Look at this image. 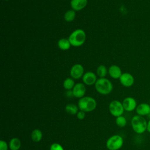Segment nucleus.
I'll use <instances>...</instances> for the list:
<instances>
[{
  "label": "nucleus",
  "mask_w": 150,
  "mask_h": 150,
  "mask_svg": "<svg viewBox=\"0 0 150 150\" xmlns=\"http://www.w3.org/2000/svg\"><path fill=\"white\" fill-rule=\"evenodd\" d=\"M31 139L33 142H40L43 137L42 132L39 129H35L32 131L31 133Z\"/></svg>",
  "instance_id": "nucleus-17"
},
{
  "label": "nucleus",
  "mask_w": 150,
  "mask_h": 150,
  "mask_svg": "<svg viewBox=\"0 0 150 150\" xmlns=\"http://www.w3.org/2000/svg\"><path fill=\"white\" fill-rule=\"evenodd\" d=\"M76 17V12L73 9L68 10L64 15V19L67 22H70L74 21Z\"/></svg>",
  "instance_id": "nucleus-20"
},
{
  "label": "nucleus",
  "mask_w": 150,
  "mask_h": 150,
  "mask_svg": "<svg viewBox=\"0 0 150 150\" xmlns=\"http://www.w3.org/2000/svg\"><path fill=\"white\" fill-rule=\"evenodd\" d=\"M137 115L144 117L148 116L150 112V105L147 103H141L138 104L135 109Z\"/></svg>",
  "instance_id": "nucleus-12"
},
{
  "label": "nucleus",
  "mask_w": 150,
  "mask_h": 150,
  "mask_svg": "<svg viewBox=\"0 0 150 150\" xmlns=\"http://www.w3.org/2000/svg\"><path fill=\"white\" fill-rule=\"evenodd\" d=\"M148 117H149V118H150V112H149V114L148 115Z\"/></svg>",
  "instance_id": "nucleus-28"
},
{
  "label": "nucleus",
  "mask_w": 150,
  "mask_h": 150,
  "mask_svg": "<svg viewBox=\"0 0 150 150\" xmlns=\"http://www.w3.org/2000/svg\"><path fill=\"white\" fill-rule=\"evenodd\" d=\"M124 140L121 136L114 135L106 141V147L108 150H118L123 145Z\"/></svg>",
  "instance_id": "nucleus-5"
},
{
  "label": "nucleus",
  "mask_w": 150,
  "mask_h": 150,
  "mask_svg": "<svg viewBox=\"0 0 150 150\" xmlns=\"http://www.w3.org/2000/svg\"><path fill=\"white\" fill-rule=\"evenodd\" d=\"M74 81L73 79L72 78H67L66 79L63 83V86L64 89L67 90H71V89L73 88L74 86H75Z\"/></svg>",
  "instance_id": "nucleus-19"
},
{
  "label": "nucleus",
  "mask_w": 150,
  "mask_h": 150,
  "mask_svg": "<svg viewBox=\"0 0 150 150\" xmlns=\"http://www.w3.org/2000/svg\"><path fill=\"white\" fill-rule=\"evenodd\" d=\"M86 35L84 30L77 29L74 30L69 36L68 39L71 46L79 47L84 44L86 41Z\"/></svg>",
  "instance_id": "nucleus-4"
},
{
  "label": "nucleus",
  "mask_w": 150,
  "mask_h": 150,
  "mask_svg": "<svg viewBox=\"0 0 150 150\" xmlns=\"http://www.w3.org/2000/svg\"><path fill=\"white\" fill-rule=\"evenodd\" d=\"M115 123L119 127L123 128L126 126V125L127 124V119L125 118V117H124L122 115H121V116L116 117Z\"/></svg>",
  "instance_id": "nucleus-22"
},
{
  "label": "nucleus",
  "mask_w": 150,
  "mask_h": 150,
  "mask_svg": "<svg viewBox=\"0 0 150 150\" xmlns=\"http://www.w3.org/2000/svg\"><path fill=\"white\" fill-rule=\"evenodd\" d=\"M57 45L60 49L62 50H67L71 46L69 39L66 38H62L57 42Z\"/></svg>",
  "instance_id": "nucleus-15"
},
{
  "label": "nucleus",
  "mask_w": 150,
  "mask_h": 150,
  "mask_svg": "<svg viewBox=\"0 0 150 150\" xmlns=\"http://www.w3.org/2000/svg\"><path fill=\"white\" fill-rule=\"evenodd\" d=\"M87 4V0H71L70 6L73 10L78 11L84 9Z\"/></svg>",
  "instance_id": "nucleus-14"
},
{
  "label": "nucleus",
  "mask_w": 150,
  "mask_h": 150,
  "mask_svg": "<svg viewBox=\"0 0 150 150\" xmlns=\"http://www.w3.org/2000/svg\"><path fill=\"white\" fill-rule=\"evenodd\" d=\"M122 105L124 108V110L131 112L135 110L137 107V103L135 99L131 97H127L125 98L122 102Z\"/></svg>",
  "instance_id": "nucleus-8"
},
{
  "label": "nucleus",
  "mask_w": 150,
  "mask_h": 150,
  "mask_svg": "<svg viewBox=\"0 0 150 150\" xmlns=\"http://www.w3.org/2000/svg\"><path fill=\"white\" fill-rule=\"evenodd\" d=\"M108 108L110 114L115 117L122 115L124 111L122 103L118 100H113L111 101Z\"/></svg>",
  "instance_id": "nucleus-6"
},
{
  "label": "nucleus",
  "mask_w": 150,
  "mask_h": 150,
  "mask_svg": "<svg viewBox=\"0 0 150 150\" xmlns=\"http://www.w3.org/2000/svg\"><path fill=\"white\" fill-rule=\"evenodd\" d=\"M66 96L69 97H74L73 94V92L72 90H67V93H66Z\"/></svg>",
  "instance_id": "nucleus-26"
},
{
  "label": "nucleus",
  "mask_w": 150,
  "mask_h": 150,
  "mask_svg": "<svg viewBox=\"0 0 150 150\" xmlns=\"http://www.w3.org/2000/svg\"><path fill=\"white\" fill-rule=\"evenodd\" d=\"M86 88L84 83H78L75 84L73 88L72 89V92L73 96L79 98V99L84 97L86 93Z\"/></svg>",
  "instance_id": "nucleus-10"
},
{
  "label": "nucleus",
  "mask_w": 150,
  "mask_h": 150,
  "mask_svg": "<svg viewBox=\"0 0 150 150\" xmlns=\"http://www.w3.org/2000/svg\"><path fill=\"white\" fill-rule=\"evenodd\" d=\"M50 150H64V149L60 144L53 143L50 145Z\"/></svg>",
  "instance_id": "nucleus-23"
},
{
  "label": "nucleus",
  "mask_w": 150,
  "mask_h": 150,
  "mask_svg": "<svg viewBox=\"0 0 150 150\" xmlns=\"http://www.w3.org/2000/svg\"><path fill=\"white\" fill-rule=\"evenodd\" d=\"M76 115H77V118H78L79 120H83V119L85 118V117H86V113H85V112H84V111H81V110L79 111V112H77V114Z\"/></svg>",
  "instance_id": "nucleus-25"
},
{
  "label": "nucleus",
  "mask_w": 150,
  "mask_h": 150,
  "mask_svg": "<svg viewBox=\"0 0 150 150\" xmlns=\"http://www.w3.org/2000/svg\"><path fill=\"white\" fill-rule=\"evenodd\" d=\"M84 67L81 64H75L70 69V75L73 79H79L84 74Z\"/></svg>",
  "instance_id": "nucleus-7"
},
{
  "label": "nucleus",
  "mask_w": 150,
  "mask_h": 150,
  "mask_svg": "<svg viewBox=\"0 0 150 150\" xmlns=\"http://www.w3.org/2000/svg\"><path fill=\"white\" fill-rule=\"evenodd\" d=\"M79 107L74 104H68L65 107V110L67 113L70 115L77 114L79 112Z\"/></svg>",
  "instance_id": "nucleus-18"
},
{
  "label": "nucleus",
  "mask_w": 150,
  "mask_h": 150,
  "mask_svg": "<svg viewBox=\"0 0 150 150\" xmlns=\"http://www.w3.org/2000/svg\"><path fill=\"white\" fill-rule=\"evenodd\" d=\"M97 107L96 100L90 96H84L79 99L78 101V107L80 110L85 112L93 111Z\"/></svg>",
  "instance_id": "nucleus-3"
},
{
  "label": "nucleus",
  "mask_w": 150,
  "mask_h": 150,
  "mask_svg": "<svg viewBox=\"0 0 150 150\" xmlns=\"http://www.w3.org/2000/svg\"><path fill=\"white\" fill-rule=\"evenodd\" d=\"M108 70L104 65H100L97 69V74L100 78H104L106 76Z\"/></svg>",
  "instance_id": "nucleus-21"
},
{
  "label": "nucleus",
  "mask_w": 150,
  "mask_h": 150,
  "mask_svg": "<svg viewBox=\"0 0 150 150\" xmlns=\"http://www.w3.org/2000/svg\"><path fill=\"white\" fill-rule=\"evenodd\" d=\"M4 1H9V0H4Z\"/></svg>",
  "instance_id": "nucleus-29"
},
{
  "label": "nucleus",
  "mask_w": 150,
  "mask_h": 150,
  "mask_svg": "<svg viewBox=\"0 0 150 150\" xmlns=\"http://www.w3.org/2000/svg\"><path fill=\"white\" fill-rule=\"evenodd\" d=\"M9 145L4 140L0 141V150H8Z\"/></svg>",
  "instance_id": "nucleus-24"
},
{
  "label": "nucleus",
  "mask_w": 150,
  "mask_h": 150,
  "mask_svg": "<svg viewBox=\"0 0 150 150\" xmlns=\"http://www.w3.org/2000/svg\"><path fill=\"white\" fill-rule=\"evenodd\" d=\"M108 73L110 76L114 79H119L122 74L120 67L117 65H111L108 68Z\"/></svg>",
  "instance_id": "nucleus-13"
},
{
  "label": "nucleus",
  "mask_w": 150,
  "mask_h": 150,
  "mask_svg": "<svg viewBox=\"0 0 150 150\" xmlns=\"http://www.w3.org/2000/svg\"><path fill=\"white\" fill-rule=\"evenodd\" d=\"M21 146V140L18 138H12L9 142L10 150H19Z\"/></svg>",
  "instance_id": "nucleus-16"
},
{
  "label": "nucleus",
  "mask_w": 150,
  "mask_h": 150,
  "mask_svg": "<svg viewBox=\"0 0 150 150\" xmlns=\"http://www.w3.org/2000/svg\"><path fill=\"white\" fill-rule=\"evenodd\" d=\"M94 86L96 91L102 95L110 94L113 89V86L111 81L105 77L97 79Z\"/></svg>",
  "instance_id": "nucleus-2"
},
{
  "label": "nucleus",
  "mask_w": 150,
  "mask_h": 150,
  "mask_svg": "<svg viewBox=\"0 0 150 150\" xmlns=\"http://www.w3.org/2000/svg\"><path fill=\"white\" fill-rule=\"evenodd\" d=\"M131 124L133 131L137 134H141L147 130L148 122L142 116L137 114L134 115L131 119Z\"/></svg>",
  "instance_id": "nucleus-1"
},
{
  "label": "nucleus",
  "mask_w": 150,
  "mask_h": 150,
  "mask_svg": "<svg viewBox=\"0 0 150 150\" xmlns=\"http://www.w3.org/2000/svg\"><path fill=\"white\" fill-rule=\"evenodd\" d=\"M82 80L84 84L87 86H92L95 84L97 79V76L95 73L92 71H87L84 73L82 77Z\"/></svg>",
  "instance_id": "nucleus-11"
},
{
  "label": "nucleus",
  "mask_w": 150,
  "mask_h": 150,
  "mask_svg": "<svg viewBox=\"0 0 150 150\" xmlns=\"http://www.w3.org/2000/svg\"><path fill=\"white\" fill-rule=\"evenodd\" d=\"M120 83L125 87H131L134 83L133 76L129 73H124L119 79Z\"/></svg>",
  "instance_id": "nucleus-9"
},
{
  "label": "nucleus",
  "mask_w": 150,
  "mask_h": 150,
  "mask_svg": "<svg viewBox=\"0 0 150 150\" xmlns=\"http://www.w3.org/2000/svg\"><path fill=\"white\" fill-rule=\"evenodd\" d=\"M147 131L150 133V119L148 122V126H147Z\"/></svg>",
  "instance_id": "nucleus-27"
}]
</instances>
